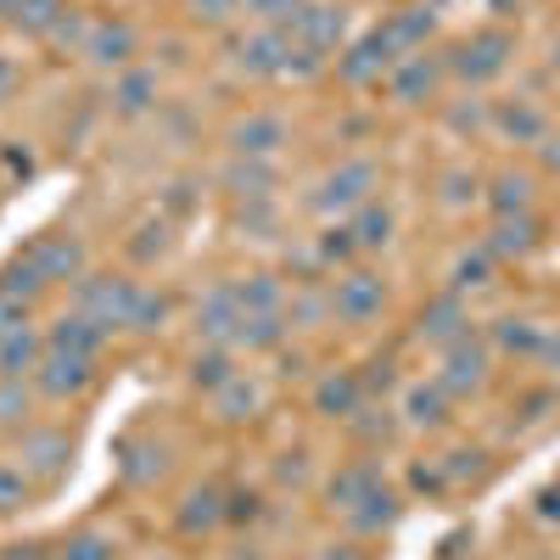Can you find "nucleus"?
<instances>
[{
  "instance_id": "nucleus-1",
  "label": "nucleus",
  "mask_w": 560,
  "mask_h": 560,
  "mask_svg": "<svg viewBox=\"0 0 560 560\" xmlns=\"http://www.w3.org/2000/svg\"><path fill=\"white\" fill-rule=\"evenodd\" d=\"M376 191H382V168L370 163V158H348V163H337L331 174L314 185L308 208H314L319 219H337V213L348 219V213H359L364 202H376Z\"/></svg>"
},
{
  "instance_id": "nucleus-2",
  "label": "nucleus",
  "mask_w": 560,
  "mask_h": 560,
  "mask_svg": "<svg viewBox=\"0 0 560 560\" xmlns=\"http://www.w3.org/2000/svg\"><path fill=\"white\" fill-rule=\"evenodd\" d=\"M135 298H140V280L129 275H79L73 280V303L84 319H96L102 331H129V314H135Z\"/></svg>"
},
{
  "instance_id": "nucleus-3",
  "label": "nucleus",
  "mask_w": 560,
  "mask_h": 560,
  "mask_svg": "<svg viewBox=\"0 0 560 560\" xmlns=\"http://www.w3.org/2000/svg\"><path fill=\"white\" fill-rule=\"evenodd\" d=\"M18 465L39 488L68 482V471H73V432L68 427H23L18 432Z\"/></svg>"
},
{
  "instance_id": "nucleus-4",
  "label": "nucleus",
  "mask_w": 560,
  "mask_h": 560,
  "mask_svg": "<svg viewBox=\"0 0 560 560\" xmlns=\"http://www.w3.org/2000/svg\"><path fill=\"white\" fill-rule=\"evenodd\" d=\"M242 319H247V308H242L236 280H219V287H208V292L197 298V314H191L197 342H202V348H236Z\"/></svg>"
},
{
  "instance_id": "nucleus-5",
  "label": "nucleus",
  "mask_w": 560,
  "mask_h": 560,
  "mask_svg": "<svg viewBox=\"0 0 560 560\" xmlns=\"http://www.w3.org/2000/svg\"><path fill=\"white\" fill-rule=\"evenodd\" d=\"M34 393L51 398V404H68V398H84L90 387H96V359L84 353H62V348H45L39 370H34Z\"/></svg>"
},
{
  "instance_id": "nucleus-6",
  "label": "nucleus",
  "mask_w": 560,
  "mask_h": 560,
  "mask_svg": "<svg viewBox=\"0 0 560 560\" xmlns=\"http://www.w3.org/2000/svg\"><path fill=\"white\" fill-rule=\"evenodd\" d=\"M28 258L39 264V275L51 280V287H73L79 275H90V253H84L79 230H39L28 242Z\"/></svg>"
},
{
  "instance_id": "nucleus-7",
  "label": "nucleus",
  "mask_w": 560,
  "mask_h": 560,
  "mask_svg": "<svg viewBox=\"0 0 560 560\" xmlns=\"http://www.w3.org/2000/svg\"><path fill=\"white\" fill-rule=\"evenodd\" d=\"M398 39L387 34V23L382 28H370L364 39H353L348 51L337 57V79L342 84H376V79H387L393 68H398Z\"/></svg>"
},
{
  "instance_id": "nucleus-8",
  "label": "nucleus",
  "mask_w": 560,
  "mask_h": 560,
  "mask_svg": "<svg viewBox=\"0 0 560 560\" xmlns=\"http://www.w3.org/2000/svg\"><path fill=\"white\" fill-rule=\"evenodd\" d=\"M287 51H292V34L287 28H247L236 45H230V68L247 73V79H280L287 73Z\"/></svg>"
},
{
  "instance_id": "nucleus-9",
  "label": "nucleus",
  "mask_w": 560,
  "mask_h": 560,
  "mask_svg": "<svg viewBox=\"0 0 560 560\" xmlns=\"http://www.w3.org/2000/svg\"><path fill=\"white\" fill-rule=\"evenodd\" d=\"M387 308V280L382 275H370V269H348L331 280V314L342 325H370V319H382Z\"/></svg>"
},
{
  "instance_id": "nucleus-10",
  "label": "nucleus",
  "mask_w": 560,
  "mask_h": 560,
  "mask_svg": "<svg viewBox=\"0 0 560 560\" xmlns=\"http://www.w3.org/2000/svg\"><path fill=\"white\" fill-rule=\"evenodd\" d=\"M135 51H140V34H135L129 18H96L79 57L90 68H102V73H124V68H135Z\"/></svg>"
},
{
  "instance_id": "nucleus-11",
  "label": "nucleus",
  "mask_w": 560,
  "mask_h": 560,
  "mask_svg": "<svg viewBox=\"0 0 560 560\" xmlns=\"http://www.w3.org/2000/svg\"><path fill=\"white\" fill-rule=\"evenodd\" d=\"M510 57H516V39H510L504 28H482V34H471L454 51V73L459 79H471V84H488V79H499L504 68H510Z\"/></svg>"
},
{
  "instance_id": "nucleus-12",
  "label": "nucleus",
  "mask_w": 560,
  "mask_h": 560,
  "mask_svg": "<svg viewBox=\"0 0 560 560\" xmlns=\"http://www.w3.org/2000/svg\"><path fill=\"white\" fill-rule=\"evenodd\" d=\"M292 140V124L280 118V113H247V118H236L230 124V135H224V147H230V158H269L275 163V152Z\"/></svg>"
},
{
  "instance_id": "nucleus-13",
  "label": "nucleus",
  "mask_w": 560,
  "mask_h": 560,
  "mask_svg": "<svg viewBox=\"0 0 560 560\" xmlns=\"http://www.w3.org/2000/svg\"><path fill=\"white\" fill-rule=\"evenodd\" d=\"M287 34H292V45H308V51L331 57L342 45V34H348V12L331 7V0H308V7L287 23Z\"/></svg>"
},
{
  "instance_id": "nucleus-14",
  "label": "nucleus",
  "mask_w": 560,
  "mask_h": 560,
  "mask_svg": "<svg viewBox=\"0 0 560 560\" xmlns=\"http://www.w3.org/2000/svg\"><path fill=\"white\" fill-rule=\"evenodd\" d=\"M438 387L448 398H465V393H482L488 387V348L459 337L454 348H443V370H438Z\"/></svg>"
},
{
  "instance_id": "nucleus-15",
  "label": "nucleus",
  "mask_w": 560,
  "mask_h": 560,
  "mask_svg": "<svg viewBox=\"0 0 560 560\" xmlns=\"http://www.w3.org/2000/svg\"><path fill=\"white\" fill-rule=\"evenodd\" d=\"M438 84H443V62L427 57V51H409V57H398V68L387 73V96H393L398 107H415V102L438 96Z\"/></svg>"
},
{
  "instance_id": "nucleus-16",
  "label": "nucleus",
  "mask_w": 560,
  "mask_h": 560,
  "mask_svg": "<svg viewBox=\"0 0 560 560\" xmlns=\"http://www.w3.org/2000/svg\"><path fill=\"white\" fill-rule=\"evenodd\" d=\"M230 522V493L224 488H213V482H202V488H191L179 499V510H174V527L185 533V538H202V533H219Z\"/></svg>"
},
{
  "instance_id": "nucleus-17",
  "label": "nucleus",
  "mask_w": 560,
  "mask_h": 560,
  "mask_svg": "<svg viewBox=\"0 0 560 560\" xmlns=\"http://www.w3.org/2000/svg\"><path fill=\"white\" fill-rule=\"evenodd\" d=\"M158 68H124V73H113V90H107V107H113V118H147L152 107H158Z\"/></svg>"
},
{
  "instance_id": "nucleus-18",
  "label": "nucleus",
  "mask_w": 560,
  "mask_h": 560,
  "mask_svg": "<svg viewBox=\"0 0 560 560\" xmlns=\"http://www.w3.org/2000/svg\"><path fill=\"white\" fill-rule=\"evenodd\" d=\"M465 325H471V314H465L459 292H443V298H432L427 308H420L415 337H420V342H432V348H454L459 337H471Z\"/></svg>"
},
{
  "instance_id": "nucleus-19",
  "label": "nucleus",
  "mask_w": 560,
  "mask_h": 560,
  "mask_svg": "<svg viewBox=\"0 0 560 560\" xmlns=\"http://www.w3.org/2000/svg\"><path fill=\"white\" fill-rule=\"evenodd\" d=\"M275 179H280V174H275L269 158H230V163L219 168V185H224L236 202H269V197H275Z\"/></svg>"
},
{
  "instance_id": "nucleus-20",
  "label": "nucleus",
  "mask_w": 560,
  "mask_h": 560,
  "mask_svg": "<svg viewBox=\"0 0 560 560\" xmlns=\"http://www.w3.org/2000/svg\"><path fill=\"white\" fill-rule=\"evenodd\" d=\"M107 331L96 319H84L79 308H62L51 325H45V348H62V353H84V359H102Z\"/></svg>"
},
{
  "instance_id": "nucleus-21",
  "label": "nucleus",
  "mask_w": 560,
  "mask_h": 560,
  "mask_svg": "<svg viewBox=\"0 0 560 560\" xmlns=\"http://www.w3.org/2000/svg\"><path fill=\"white\" fill-rule=\"evenodd\" d=\"M118 471H124V482H135V488L163 482V477H168V443H158V438H124Z\"/></svg>"
},
{
  "instance_id": "nucleus-22",
  "label": "nucleus",
  "mask_w": 560,
  "mask_h": 560,
  "mask_svg": "<svg viewBox=\"0 0 560 560\" xmlns=\"http://www.w3.org/2000/svg\"><path fill=\"white\" fill-rule=\"evenodd\" d=\"M364 404V376L359 370H331V376L314 382V415L325 420H348Z\"/></svg>"
},
{
  "instance_id": "nucleus-23",
  "label": "nucleus",
  "mask_w": 560,
  "mask_h": 560,
  "mask_svg": "<svg viewBox=\"0 0 560 560\" xmlns=\"http://www.w3.org/2000/svg\"><path fill=\"white\" fill-rule=\"evenodd\" d=\"M208 404H213V420H224V427H242V420H253V415L264 409V387L236 370V376H230L219 393H208Z\"/></svg>"
},
{
  "instance_id": "nucleus-24",
  "label": "nucleus",
  "mask_w": 560,
  "mask_h": 560,
  "mask_svg": "<svg viewBox=\"0 0 560 560\" xmlns=\"http://www.w3.org/2000/svg\"><path fill=\"white\" fill-rule=\"evenodd\" d=\"M493 258H527L538 247V219L533 213H493V230L482 242Z\"/></svg>"
},
{
  "instance_id": "nucleus-25",
  "label": "nucleus",
  "mask_w": 560,
  "mask_h": 560,
  "mask_svg": "<svg viewBox=\"0 0 560 560\" xmlns=\"http://www.w3.org/2000/svg\"><path fill=\"white\" fill-rule=\"evenodd\" d=\"M376 488H382V471L370 459H353V465H342V471L325 482V499H331V510H342V516H348V510H359Z\"/></svg>"
},
{
  "instance_id": "nucleus-26",
  "label": "nucleus",
  "mask_w": 560,
  "mask_h": 560,
  "mask_svg": "<svg viewBox=\"0 0 560 560\" xmlns=\"http://www.w3.org/2000/svg\"><path fill=\"white\" fill-rule=\"evenodd\" d=\"M287 319H292V331H319L325 319H337V314H331V287H319V280H303V287H292Z\"/></svg>"
},
{
  "instance_id": "nucleus-27",
  "label": "nucleus",
  "mask_w": 560,
  "mask_h": 560,
  "mask_svg": "<svg viewBox=\"0 0 560 560\" xmlns=\"http://www.w3.org/2000/svg\"><path fill=\"white\" fill-rule=\"evenodd\" d=\"M287 337H292V319H287V308H269V314H247V319H242L236 348H247V353H275Z\"/></svg>"
},
{
  "instance_id": "nucleus-28",
  "label": "nucleus",
  "mask_w": 560,
  "mask_h": 560,
  "mask_svg": "<svg viewBox=\"0 0 560 560\" xmlns=\"http://www.w3.org/2000/svg\"><path fill=\"white\" fill-rule=\"evenodd\" d=\"M34 382L28 376H0V432H23L34 427Z\"/></svg>"
},
{
  "instance_id": "nucleus-29",
  "label": "nucleus",
  "mask_w": 560,
  "mask_h": 560,
  "mask_svg": "<svg viewBox=\"0 0 560 560\" xmlns=\"http://www.w3.org/2000/svg\"><path fill=\"white\" fill-rule=\"evenodd\" d=\"M0 292H7V298H18V303H28V308H34L45 292H51V280L39 275V264L28 258V247H23V253L7 264V269H0Z\"/></svg>"
},
{
  "instance_id": "nucleus-30",
  "label": "nucleus",
  "mask_w": 560,
  "mask_h": 560,
  "mask_svg": "<svg viewBox=\"0 0 560 560\" xmlns=\"http://www.w3.org/2000/svg\"><path fill=\"white\" fill-rule=\"evenodd\" d=\"M45 359V331H34V325H23L18 337L0 342V376H34Z\"/></svg>"
},
{
  "instance_id": "nucleus-31",
  "label": "nucleus",
  "mask_w": 560,
  "mask_h": 560,
  "mask_svg": "<svg viewBox=\"0 0 560 560\" xmlns=\"http://www.w3.org/2000/svg\"><path fill=\"white\" fill-rule=\"evenodd\" d=\"M348 230H353L359 253H382L393 242V208L387 202H364L359 213H348Z\"/></svg>"
},
{
  "instance_id": "nucleus-32",
  "label": "nucleus",
  "mask_w": 560,
  "mask_h": 560,
  "mask_svg": "<svg viewBox=\"0 0 560 560\" xmlns=\"http://www.w3.org/2000/svg\"><path fill=\"white\" fill-rule=\"evenodd\" d=\"M432 28H438V12H432V7H404V12L387 18V34L398 39V51H404V57H409V51H427Z\"/></svg>"
},
{
  "instance_id": "nucleus-33",
  "label": "nucleus",
  "mask_w": 560,
  "mask_h": 560,
  "mask_svg": "<svg viewBox=\"0 0 560 560\" xmlns=\"http://www.w3.org/2000/svg\"><path fill=\"white\" fill-rule=\"evenodd\" d=\"M236 292H242V308L247 314H269V308H287V280L269 275V269H253L236 280Z\"/></svg>"
},
{
  "instance_id": "nucleus-34",
  "label": "nucleus",
  "mask_w": 560,
  "mask_h": 560,
  "mask_svg": "<svg viewBox=\"0 0 560 560\" xmlns=\"http://www.w3.org/2000/svg\"><path fill=\"white\" fill-rule=\"evenodd\" d=\"M404 420H409V427H443V420H448V393L438 387V376L404 393Z\"/></svg>"
},
{
  "instance_id": "nucleus-35",
  "label": "nucleus",
  "mask_w": 560,
  "mask_h": 560,
  "mask_svg": "<svg viewBox=\"0 0 560 560\" xmlns=\"http://www.w3.org/2000/svg\"><path fill=\"white\" fill-rule=\"evenodd\" d=\"M34 493H39V482L23 471V465L18 459H0V522L23 516V510L34 504Z\"/></svg>"
},
{
  "instance_id": "nucleus-36",
  "label": "nucleus",
  "mask_w": 560,
  "mask_h": 560,
  "mask_svg": "<svg viewBox=\"0 0 560 560\" xmlns=\"http://www.w3.org/2000/svg\"><path fill=\"white\" fill-rule=\"evenodd\" d=\"M168 247H174V219L152 213V219L135 224V236H129V258H135V264H152V258H163Z\"/></svg>"
},
{
  "instance_id": "nucleus-37",
  "label": "nucleus",
  "mask_w": 560,
  "mask_h": 560,
  "mask_svg": "<svg viewBox=\"0 0 560 560\" xmlns=\"http://www.w3.org/2000/svg\"><path fill=\"white\" fill-rule=\"evenodd\" d=\"M493 253L488 247H465L459 258H454V269H448V292H477V287H488V280H493Z\"/></svg>"
},
{
  "instance_id": "nucleus-38",
  "label": "nucleus",
  "mask_w": 560,
  "mask_h": 560,
  "mask_svg": "<svg viewBox=\"0 0 560 560\" xmlns=\"http://www.w3.org/2000/svg\"><path fill=\"white\" fill-rule=\"evenodd\" d=\"M230 376H236V348H197V359H191V387L219 393Z\"/></svg>"
},
{
  "instance_id": "nucleus-39",
  "label": "nucleus",
  "mask_w": 560,
  "mask_h": 560,
  "mask_svg": "<svg viewBox=\"0 0 560 560\" xmlns=\"http://www.w3.org/2000/svg\"><path fill=\"white\" fill-rule=\"evenodd\" d=\"M57 560H118V538L102 527H79L57 544Z\"/></svg>"
},
{
  "instance_id": "nucleus-40",
  "label": "nucleus",
  "mask_w": 560,
  "mask_h": 560,
  "mask_svg": "<svg viewBox=\"0 0 560 560\" xmlns=\"http://www.w3.org/2000/svg\"><path fill=\"white\" fill-rule=\"evenodd\" d=\"M62 18H68V0H23L18 18H12V28H23L28 39H51Z\"/></svg>"
},
{
  "instance_id": "nucleus-41",
  "label": "nucleus",
  "mask_w": 560,
  "mask_h": 560,
  "mask_svg": "<svg viewBox=\"0 0 560 560\" xmlns=\"http://www.w3.org/2000/svg\"><path fill=\"white\" fill-rule=\"evenodd\" d=\"M488 202H493V213H533V179L527 174H499Z\"/></svg>"
},
{
  "instance_id": "nucleus-42",
  "label": "nucleus",
  "mask_w": 560,
  "mask_h": 560,
  "mask_svg": "<svg viewBox=\"0 0 560 560\" xmlns=\"http://www.w3.org/2000/svg\"><path fill=\"white\" fill-rule=\"evenodd\" d=\"M493 124H499L504 135H516V140H544V135H549V124H544V113H538L533 102H522V107H516V102L499 107Z\"/></svg>"
},
{
  "instance_id": "nucleus-43",
  "label": "nucleus",
  "mask_w": 560,
  "mask_h": 560,
  "mask_svg": "<svg viewBox=\"0 0 560 560\" xmlns=\"http://www.w3.org/2000/svg\"><path fill=\"white\" fill-rule=\"evenodd\" d=\"M163 325H168V298H163V292H152V287H140L135 314H129V331H135V337H158Z\"/></svg>"
},
{
  "instance_id": "nucleus-44",
  "label": "nucleus",
  "mask_w": 560,
  "mask_h": 560,
  "mask_svg": "<svg viewBox=\"0 0 560 560\" xmlns=\"http://www.w3.org/2000/svg\"><path fill=\"white\" fill-rule=\"evenodd\" d=\"M393 516H398V499H393L387 488H376V493H370L359 510H348V527H359V533H382Z\"/></svg>"
},
{
  "instance_id": "nucleus-45",
  "label": "nucleus",
  "mask_w": 560,
  "mask_h": 560,
  "mask_svg": "<svg viewBox=\"0 0 560 560\" xmlns=\"http://www.w3.org/2000/svg\"><path fill=\"white\" fill-rule=\"evenodd\" d=\"M308 0H242V18L258 23V28H287Z\"/></svg>"
},
{
  "instance_id": "nucleus-46",
  "label": "nucleus",
  "mask_w": 560,
  "mask_h": 560,
  "mask_svg": "<svg viewBox=\"0 0 560 560\" xmlns=\"http://www.w3.org/2000/svg\"><path fill=\"white\" fill-rule=\"evenodd\" d=\"M538 342H544V325H538V319H499V348H504V353L538 359Z\"/></svg>"
},
{
  "instance_id": "nucleus-47",
  "label": "nucleus",
  "mask_w": 560,
  "mask_h": 560,
  "mask_svg": "<svg viewBox=\"0 0 560 560\" xmlns=\"http://www.w3.org/2000/svg\"><path fill=\"white\" fill-rule=\"evenodd\" d=\"M185 18L202 23V28H224L242 18V0H185Z\"/></svg>"
},
{
  "instance_id": "nucleus-48",
  "label": "nucleus",
  "mask_w": 560,
  "mask_h": 560,
  "mask_svg": "<svg viewBox=\"0 0 560 560\" xmlns=\"http://www.w3.org/2000/svg\"><path fill=\"white\" fill-rule=\"evenodd\" d=\"M465 202H477V174H465V168L443 174V208H465Z\"/></svg>"
},
{
  "instance_id": "nucleus-49",
  "label": "nucleus",
  "mask_w": 560,
  "mask_h": 560,
  "mask_svg": "<svg viewBox=\"0 0 560 560\" xmlns=\"http://www.w3.org/2000/svg\"><path fill=\"white\" fill-rule=\"evenodd\" d=\"M23 325H34V308H28V303H18V298H7V292H0V342H7V337H18Z\"/></svg>"
},
{
  "instance_id": "nucleus-50",
  "label": "nucleus",
  "mask_w": 560,
  "mask_h": 560,
  "mask_svg": "<svg viewBox=\"0 0 560 560\" xmlns=\"http://www.w3.org/2000/svg\"><path fill=\"white\" fill-rule=\"evenodd\" d=\"M18 90H23V62L0 51V107H7V102L18 96Z\"/></svg>"
},
{
  "instance_id": "nucleus-51",
  "label": "nucleus",
  "mask_w": 560,
  "mask_h": 560,
  "mask_svg": "<svg viewBox=\"0 0 560 560\" xmlns=\"http://www.w3.org/2000/svg\"><path fill=\"white\" fill-rule=\"evenodd\" d=\"M0 560H57V555L34 538H18V544H0Z\"/></svg>"
},
{
  "instance_id": "nucleus-52",
  "label": "nucleus",
  "mask_w": 560,
  "mask_h": 560,
  "mask_svg": "<svg viewBox=\"0 0 560 560\" xmlns=\"http://www.w3.org/2000/svg\"><path fill=\"white\" fill-rule=\"evenodd\" d=\"M258 516V493H230V522H253Z\"/></svg>"
},
{
  "instance_id": "nucleus-53",
  "label": "nucleus",
  "mask_w": 560,
  "mask_h": 560,
  "mask_svg": "<svg viewBox=\"0 0 560 560\" xmlns=\"http://www.w3.org/2000/svg\"><path fill=\"white\" fill-rule=\"evenodd\" d=\"M538 516L544 522H560V488H544L538 493Z\"/></svg>"
},
{
  "instance_id": "nucleus-54",
  "label": "nucleus",
  "mask_w": 560,
  "mask_h": 560,
  "mask_svg": "<svg viewBox=\"0 0 560 560\" xmlns=\"http://www.w3.org/2000/svg\"><path fill=\"white\" fill-rule=\"evenodd\" d=\"M314 560H364V549L359 544H331V549H319Z\"/></svg>"
},
{
  "instance_id": "nucleus-55",
  "label": "nucleus",
  "mask_w": 560,
  "mask_h": 560,
  "mask_svg": "<svg viewBox=\"0 0 560 560\" xmlns=\"http://www.w3.org/2000/svg\"><path fill=\"white\" fill-rule=\"evenodd\" d=\"M538 359H544V364H560V331H549V325H544V342H538Z\"/></svg>"
},
{
  "instance_id": "nucleus-56",
  "label": "nucleus",
  "mask_w": 560,
  "mask_h": 560,
  "mask_svg": "<svg viewBox=\"0 0 560 560\" xmlns=\"http://www.w3.org/2000/svg\"><path fill=\"white\" fill-rule=\"evenodd\" d=\"M544 163L560 174V135H544Z\"/></svg>"
},
{
  "instance_id": "nucleus-57",
  "label": "nucleus",
  "mask_w": 560,
  "mask_h": 560,
  "mask_svg": "<svg viewBox=\"0 0 560 560\" xmlns=\"http://www.w3.org/2000/svg\"><path fill=\"white\" fill-rule=\"evenodd\" d=\"M18 7H23V0H0V23H12V18H18Z\"/></svg>"
},
{
  "instance_id": "nucleus-58",
  "label": "nucleus",
  "mask_w": 560,
  "mask_h": 560,
  "mask_svg": "<svg viewBox=\"0 0 560 560\" xmlns=\"http://www.w3.org/2000/svg\"><path fill=\"white\" fill-rule=\"evenodd\" d=\"M549 68L560 73V34H555V45H549Z\"/></svg>"
}]
</instances>
